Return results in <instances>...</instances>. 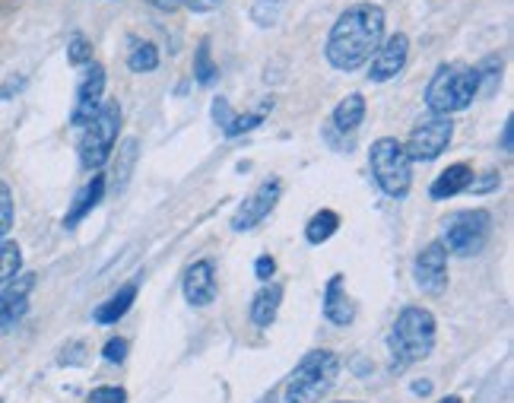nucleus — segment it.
I'll list each match as a JSON object with an SVG mask.
<instances>
[{"instance_id": "423d86ee", "label": "nucleus", "mask_w": 514, "mask_h": 403, "mask_svg": "<svg viewBox=\"0 0 514 403\" xmlns=\"http://www.w3.org/2000/svg\"><path fill=\"white\" fill-rule=\"evenodd\" d=\"M118 131H121V105L102 102L96 118L83 127V137H80V166L86 172H99L105 162L112 159Z\"/></svg>"}, {"instance_id": "72a5a7b5", "label": "nucleus", "mask_w": 514, "mask_h": 403, "mask_svg": "<svg viewBox=\"0 0 514 403\" xmlns=\"http://www.w3.org/2000/svg\"><path fill=\"white\" fill-rule=\"evenodd\" d=\"M86 356H89V346L83 340H73L61 350V365H83Z\"/></svg>"}, {"instance_id": "6e6552de", "label": "nucleus", "mask_w": 514, "mask_h": 403, "mask_svg": "<svg viewBox=\"0 0 514 403\" xmlns=\"http://www.w3.org/2000/svg\"><path fill=\"white\" fill-rule=\"evenodd\" d=\"M451 140H454V121L445 115H432L413 127L403 150H407L410 162H435L451 146Z\"/></svg>"}, {"instance_id": "4468645a", "label": "nucleus", "mask_w": 514, "mask_h": 403, "mask_svg": "<svg viewBox=\"0 0 514 403\" xmlns=\"http://www.w3.org/2000/svg\"><path fill=\"white\" fill-rule=\"evenodd\" d=\"M216 267L213 261H194L185 277H181V292H185V302L194 308H207L216 302Z\"/></svg>"}, {"instance_id": "e433bc0d", "label": "nucleus", "mask_w": 514, "mask_h": 403, "mask_svg": "<svg viewBox=\"0 0 514 403\" xmlns=\"http://www.w3.org/2000/svg\"><path fill=\"white\" fill-rule=\"evenodd\" d=\"M219 4H223V0H181V7H188V10H194V13H210V10H216Z\"/></svg>"}, {"instance_id": "aec40b11", "label": "nucleus", "mask_w": 514, "mask_h": 403, "mask_svg": "<svg viewBox=\"0 0 514 403\" xmlns=\"http://www.w3.org/2000/svg\"><path fill=\"white\" fill-rule=\"evenodd\" d=\"M137 302V283H127V286H121L112 299H105L99 308H96V324H118L127 311H131V305Z\"/></svg>"}, {"instance_id": "4c0bfd02", "label": "nucleus", "mask_w": 514, "mask_h": 403, "mask_svg": "<svg viewBox=\"0 0 514 403\" xmlns=\"http://www.w3.org/2000/svg\"><path fill=\"white\" fill-rule=\"evenodd\" d=\"M511 150H514V121L508 118L502 127V153H511Z\"/></svg>"}, {"instance_id": "c85d7f7f", "label": "nucleus", "mask_w": 514, "mask_h": 403, "mask_svg": "<svg viewBox=\"0 0 514 403\" xmlns=\"http://www.w3.org/2000/svg\"><path fill=\"white\" fill-rule=\"evenodd\" d=\"M67 61H70L73 67L93 64V42H89L86 35H73V39L67 42Z\"/></svg>"}, {"instance_id": "bb28decb", "label": "nucleus", "mask_w": 514, "mask_h": 403, "mask_svg": "<svg viewBox=\"0 0 514 403\" xmlns=\"http://www.w3.org/2000/svg\"><path fill=\"white\" fill-rule=\"evenodd\" d=\"M127 67L134 73H153L159 67V48L153 42H134L131 54H127Z\"/></svg>"}, {"instance_id": "9b49d317", "label": "nucleus", "mask_w": 514, "mask_h": 403, "mask_svg": "<svg viewBox=\"0 0 514 403\" xmlns=\"http://www.w3.org/2000/svg\"><path fill=\"white\" fill-rule=\"evenodd\" d=\"M102 96H105V67L102 64H86L83 80L77 86V105H73L70 124L73 127H86L96 118V112L102 108Z\"/></svg>"}, {"instance_id": "20e7f679", "label": "nucleus", "mask_w": 514, "mask_h": 403, "mask_svg": "<svg viewBox=\"0 0 514 403\" xmlns=\"http://www.w3.org/2000/svg\"><path fill=\"white\" fill-rule=\"evenodd\" d=\"M476 96H480V73H476V67H464V64H442L426 86L429 112L445 118L470 108Z\"/></svg>"}, {"instance_id": "9d476101", "label": "nucleus", "mask_w": 514, "mask_h": 403, "mask_svg": "<svg viewBox=\"0 0 514 403\" xmlns=\"http://www.w3.org/2000/svg\"><path fill=\"white\" fill-rule=\"evenodd\" d=\"M280 194H283V185L280 178H267L261 188H254L251 197H245V204L235 210L232 216V229L235 232H251L264 223V219L273 213V207L280 204Z\"/></svg>"}, {"instance_id": "f8f14e48", "label": "nucleus", "mask_w": 514, "mask_h": 403, "mask_svg": "<svg viewBox=\"0 0 514 403\" xmlns=\"http://www.w3.org/2000/svg\"><path fill=\"white\" fill-rule=\"evenodd\" d=\"M410 61V39L403 32L391 35V39H381L378 51L372 54L369 61V80L372 83H388L394 80L397 73L407 67Z\"/></svg>"}, {"instance_id": "2eb2a0df", "label": "nucleus", "mask_w": 514, "mask_h": 403, "mask_svg": "<svg viewBox=\"0 0 514 403\" xmlns=\"http://www.w3.org/2000/svg\"><path fill=\"white\" fill-rule=\"evenodd\" d=\"M324 318L337 327H346L356 321V305L353 299L346 296V286H343V277L334 273V277L327 280V289H324Z\"/></svg>"}, {"instance_id": "ea45409f", "label": "nucleus", "mask_w": 514, "mask_h": 403, "mask_svg": "<svg viewBox=\"0 0 514 403\" xmlns=\"http://www.w3.org/2000/svg\"><path fill=\"white\" fill-rule=\"evenodd\" d=\"M410 391H413L416 397H429V394H432V381H429V378H419V381L410 384Z\"/></svg>"}, {"instance_id": "c756f323", "label": "nucleus", "mask_w": 514, "mask_h": 403, "mask_svg": "<svg viewBox=\"0 0 514 403\" xmlns=\"http://www.w3.org/2000/svg\"><path fill=\"white\" fill-rule=\"evenodd\" d=\"M13 229V191L7 181H0V242Z\"/></svg>"}, {"instance_id": "7c9ffc66", "label": "nucleus", "mask_w": 514, "mask_h": 403, "mask_svg": "<svg viewBox=\"0 0 514 403\" xmlns=\"http://www.w3.org/2000/svg\"><path fill=\"white\" fill-rule=\"evenodd\" d=\"M86 403H127V391L118 384H99V388L89 391Z\"/></svg>"}, {"instance_id": "1a4fd4ad", "label": "nucleus", "mask_w": 514, "mask_h": 403, "mask_svg": "<svg viewBox=\"0 0 514 403\" xmlns=\"http://www.w3.org/2000/svg\"><path fill=\"white\" fill-rule=\"evenodd\" d=\"M413 280L426 296H442L448 289V251L442 242H429L413 261Z\"/></svg>"}, {"instance_id": "c9c22d12", "label": "nucleus", "mask_w": 514, "mask_h": 403, "mask_svg": "<svg viewBox=\"0 0 514 403\" xmlns=\"http://www.w3.org/2000/svg\"><path fill=\"white\" fill-rule=\"evenodd\" d=\"M23 89H26V80H23V77H10L4 86H0V102L13 99L16 93H23Z\"/></svg>"}, {"instance_id": "2f4dec72", "label": "nucleus", "mask_w": 514, "mask_h": 403, "mask_svg": "<svg viewBox=\"0 0 514 403\" xmlns=\"http://www.w3.org/2000/svg\"><path fill=\"white\" fill-rule=\"evenodd\" d=\"M499 185H502V175L495 172V169H489V172H483L480 178L473 175V181H470V188H467V191H470V194H476V197H483V194L495 191Z\"/></svg>"}, {"instance_id": "6ab92c4d", "label": "nucleus", "mask_w": 514, "mask_h": 403, "mask_svg": "<svg viewBox=\"0 0 514 403\" xmlns=\"http://www.w3.org/2000/svg\"><path fill=\"white\" fill-rule=\"evenodd\" d=\"M365 121V96L362 93H350L346 99L337 102L334 115H330V127H334L337 134H356Z\"/></svg>"}, {"instance_id": "a19ab883", "label": "nucleus", "mask_w": 514, "mask_h": 403, "mask_svg": "<svg viewBox=\"0 0 514 403\" xmlns=\"http://www.w3.org/2000/svg\"><path fill=\"white\" fill-rule=\"evenodd\" d=\"M254 403H277V391H270V394H264V397H257Z\"/></svg>"}, {"instance_id": "0eeeda50", "label": "nucleus", "mask_w": 514, "mask_h": 403, "mask_svg": "<svg viewBox=\"0 0 514 403\" xmlns=\"http://www.w3.org/2000/svg\"><path fill=\"white\" fill-rule=\"evenodd\" d=\"M492 235V213L476 207V210H457L445 219V235L442 245L448 254H457V258H473L480 254Z\"/></svg>"}, {"instance_id": "f257e3e1", "label": "nucleus", "mask_w": 514, "mask_h": 403, "mask_svg": "<svg viewBox=\"0 0 514 403\" xmlns=\"http://www.w3.org/2000/svg\"><path fill=\"white\" fill-rule=\"evenodd\" d=\"M384 39V10L378 4H353L346 7L334 29L327 35L324 58L340 73H353L372 61Z\"/></svg>"}, {"instance_id": "393cba45", "label": "nucleus", "mask_w": 514, "mask_h": 403, "mask_svg": "<svg viewBox=\"0 0 514 403\" xmlns=\"http://www.w3.org/2000/svg\"><path fill=\"white\" fill-rule=\"evenodd\" d=\"M23 270V248L16 242H0V289L20 277Z\"/></svg>"}, {"instance_id": "b1692460", "label": "nucleus", "mask_w": 514, "mask_h": 403, "mask_svg": "<svg viewBox=\"0 0 514 403\" xmlns=\"http://www.w3.org/2000/svg\"><path fill=\"white\" fill-rule=\"evenodd\" d=\"M283 13H286V0H251V10H248L251 23L261 29L277 26L283 20Z\"/></svg>"}, {"instance_id": "58836bf2", "label": "nucleus", "mask_w": 514, "mask_h": 403, "mask_svg": "<svg viewBox=\"0 0 514 403\" xmlns=\"http://www.w3.org/2000/svg\"><path fill=\"white\" fill-rule=\"evenodd\" d=\"M153 10H162V13H175L181 7V0H146Z\"/></svg>"}, {"instance_id": "a211bd4d", "label": "nucleus", "mask_w": 514, "mask_h": 403, "mask_svg": "<svg viewBox=\"0 0 514 403\" xmlns=\"http://www.w3.org/2000/svg\"><path fill=\"white\" fill-rule=\"evenodd\" d=\"M470 181H473V169L467 166V162H454V166H448L442 175L432 181L429 197L432 200H451L457 194H464L470 188Z\"/></svg>"}, {"instance_id": "473e14b6", "label": "nucleus", "mask_w": 514, "mask_h": 403, "mask_svg": "<svg viewBox=\"0 0 514 403\" xmlns=\"http://www.w3.org/2000/svg\"><path fill=\"white\" fill-rule=\"evenodd\" d=\"M102 359L108 362V365H121L124 359H127V340H121V337H112L105 346H102Z\"/></svg>"}, {"instance_id": "37998d69", "label": "nucleus", "mask_w": 514, "mask_h": 403, "mask_svg": "<svg viewBox=\"0 0 514 403\" xmlns=\"http://www.w3.org/2000/svg\"><path fill=\"white\" fill-rule=\"evenodd\" d=\"M340 403H359V400H340Z\"/></svg>"}, {"instance_id": "f03ea898", "label": "nucleus", "mask_w": 514, "mask_h": 403, "mask_svg": "<svg viewBox=\"0 0 514 403\" xmlns=\"http://www.w3.org/2000/svg\"><path fill=\"white\" fill-rule=\"evenodd\" d=\"M435 337H438V324L429 308L407 305L397 315L391 334H388V350H391V369L403 372L410 369L413 362L429 359L435 350Z\"/></svg>"}, {"instance_id": "7ed1b4c3", "label": "nucleus", "mask_w": 514, "mask_h": 403, "mask_svg": "<svg viewBox=\"0 0 514 403\" xmlns=\"http://www.w3.org/2000/svg\"><path fill=\"white\" fill-rule=\"evenodd\" d=\"M343 362L334 350H311L286 381V403H321L340 378Z\"/></svg>"}, {"instance_id": "c03bdc74", "label": "nucleus", "mask_w": 514, "mask_h": 403, "mask_svg": "<svg viewBox=\"0 0 514 403\" xmlns=\"http://www.w3.org/2000/svg\"><path fill=\"white\" fill-rule=\"evenodd\" d=\"M0 403H4V400H0Z\"/></svg>"}, {"instance_id": "5701e85b", "label": "nucleus", "mask_w": 514, "mask_h": 403, "mask_svg": "<svg viewBox=\"0 0 514 403\" xmlns=\"http://www.w3.org/2000/svg\"><path fill=\"white\" fill-rule=\"evenodd\" d=\"M267 112H273V99H264V102H261V108H257V112H248V115H235V112H232L229 124L223 127V134H226L229 140L245 137V134H251V131H254V127H261V124H264Z\"/></svg>"}, {"instance_id": "dca6fc26", "label": "nucleus", "mask_w": 514, "mask_h": 403, "mask_svg": "<svg viewBox=\"0 0 514 403\" xmlns=\"http://www.w3.org/2000/svg\"><path fill=\"white\" fill-rule=\"evenodd\" d=\"M105 191H108V181L102 175H93V181H86V188L73 197V204H70V210L64 216V229H77L83 219L102 204Z\"/></svg>"}, {"instance_id": "ddd939ff", "label": "nucleus", "mask_w": 514, "mask_h": 403, "mask_svg": "<svg viewBox=\"0 0 514 403\" xmlns=\"http://www.w3.org/2000/svg\"><path fill=\"white\" fill-rule=\"evenodd\" d=\"M35 289V277L26 273V277L10 280L4 289H0V334H7L10 327H16L29 311V296Z\"/></svg>"}, {"instance_id": "4be33fe9", "label": "nucleus", "mask_w": 514, "mask_h": 403, "mask_svg": "<svg viewBox=\"0 0 514 403\" xmlns=\"http://www.w3.org/2000/svg\"><path fill=\"white\" fill-rule=\"evenodd\" d=\"M137 150H140V143L134 137H127L121 143L118 159H115V169H112V185H115V191H124L127 181H131V172L137 166Z\"/></svg>"}, {"instance_id": "412c9836", "label": "nucleus", "mask_w": 514, "mask_h": 403, "mask_svg": "<svg viewBox=\"0 0 514 403\" xmlns=\"http://www.w3.org/2000/svg\"><path fill=\"white\" fill-rule=\"evenodd\" d=\"M337 229H340V216L334 210H318L305 226V242L308 245H324L337 235Z\"/></svg>"}, {"instance_id": "f704fd0d", "label": "nucleus", "mask_w": 514, "mask_h": 403, "mask_svg": "<svg viewBox=\"0 0 514 403\" xmlns=\"http://www.w3.org/2000/svg\"><path fill=\"white\" fill-rule=\"evenodd\" d=\"M273 273H277V261H273L270 254H261V258L254 261V277L261 280V283H270Z\"/></svg>"}, {"instance_id": "a878e982", "label": "nucleus", "mask_w": 514, "mask_h": 403, "mask_svg": "<svg viewBox=\"0 0 514 403\" xmlns=\"http://www.w3.org/2000/svg\"><path fill=\"white\" fill-rule=\"evenodd\" d=\"M219 77V67L213 64V54H210V42L204 39L194 51V83L197 86H213Z\"/></svg>"}, {"instance_id": "39448f33", "label": "nucleus", "mask_w": 514, "mask_h": 403, "mask_svg": "<svg viewBox=\"0 0 514 403\" xmlns=\"http://www.w3.org/2000/svg\"><path fill=\"white\" fill-rule=\"evenodd\" d=\"M369 169H372V178L375 185L394 197V200H403L413 188V162L403 150V143L397 137H381L372 143L369 150Z\"/></svg>"}, {"instance_id": "79ce46f5", "label": "nucleus", "mask_w": 514, "mask_h": 403, "mask_svg": "<svg viewBox=\"0 0 514 403\" xmlns=\"http://www.w3.org/2000/svg\"><path fill=\"white\" fill-rule=\"evenodd\" d=\"M438 403H464V400L457 397V394H451V397H442V400H438Z\"/></svg>"}, {"instance_id": "f3484780", "label": "nucleus", "mask_w": 514, "mask_h": 403, "mask_svg": "<svg viewBox=\"0 0 514 403\" xmlns=\"http://www.w3.org/2000/svg\"><path fill=\"white\" fill-rule=\"evenodd\" d=\"M280 305H283V286L280 283H261V289L254 292L251 308H248L251 324L264 331V327H270L273 321H277Z\"/></svg>"}, {"instance_id": "cd10ccee", "label": "nucleus", "mask_w": 514, "mask_h": 403, "mask_svg": "<svg viewBox=\"0 0 514 403\" xmlns=\"http://www.w3.org/2000/svg\"><path fill=\"white\" fill-rule=\"evenodd\" d=\"M476 73H480V93L492 96L495 89H499V80H502V61L495 58V54H489V58L476 67Z\"/></svg>"}]
</instances>
